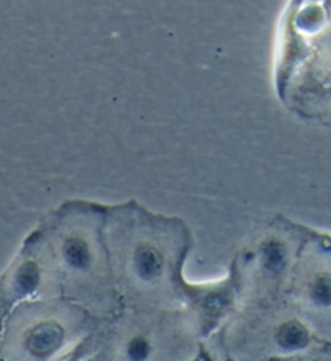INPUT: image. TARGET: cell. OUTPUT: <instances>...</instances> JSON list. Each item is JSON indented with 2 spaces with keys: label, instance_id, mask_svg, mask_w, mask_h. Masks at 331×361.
I'll list each match as a JSON object with an SVG mask.
<instances>
[{
  "label": "cell",
  "instance_id": "1",
  "mask_svg": "<svg viewBox=\"0 0 331 361\" xmlns=\"http://www.w3.org/2000/svg\"><path fill=\"white\" fill-rule=\"evenodd\" d=\"M64 338V331L55 323H42L31 331L26 338V347L37 357H46L57 350Z\"/></svg>",
  "mask_w": 331,
  "mask_h": 361
},
{
  "label": "cell",
  "instance_id": "2",
  "mask_svg": "<svg viewBox=\"0 0 331 361\" xmlns=\"http://www.w3.org/2000/svg\"><path fill=\"white\" fill-rule=\"evenodd\" d=\"M134 271L144 281H152L159 278L164 269V258L155 247L141 245L134 252Z\"/></svg>",
  "mask_w": 331,
  "mask_h": 361
},
{
  "label": "cell",
  "instance_id": "3",
  "mask_svg": "<svg viewBox=\"0 0 331 361\" xmlns=\"http://www.w3.org/2000/svg\"><path fill=\"white\" fill-rule=\"evenodd\" d=\"M64 259L70 268L86 269L92 262V252L80 237H71L64 244Z\"/></svg>",
  "mask_w": 331,
  "mask_h": 361
},
{
  "label": "cell",
  "instance_id": "4",
  "mask_svg": "<svg viewBox=\"0 0 331 361\" xmlns=\"http://www.w3.org/2000/svg\"><path fill=\"white\" fill-rule=\"evenodd\" d=\"M278 343L284 350H299L308 343V334L299 323H286L278 331Z\"/></svg>",
  "mask_w": 331,
  "mask_h": 361
},
{
  "label": "cell",
  "instance_id": "5",
  "mask_svg": "<svg viewBox=\"0 0 331 361\" xmlns=\"http://www.w3.org/2000/svg\"><path fill=\"white\" fill-rule=\"evenodd\" d=\"M286 262V250L278 240H268L263 245V264L270 273H278L284 267Z\"/></svg>",
  "mask_w": 331,
  "mask_h": 361
},
{
  "label": "cell",
  "instance_id": "6",
  "mask_svg": "<svg viewBox=\"0 0 331 361\" xmlns=\"http://www.w3.org/2000/svg\"><path fill=\"white\" fill-rule=\"evenodd\" d=\"M39 282V271L32 263H25L23 267L20 268L18 273H16L15 278V286L18 287L20 292H31Z\"/></svg>",
  "mask_w": 331,
  "mask_h": 361
},
{
  "label": "cell",
  "instance_id": "7",
  "mask_svg": "<svg viewBox=\"0 0 331 361\" xmlns=\"http://www.w3.org/2000/svg\"><path fill=\"white\" fill-rule=\"evenodd\" d=\"M311 297L317 305L328 307L330 305V279L327 274L318 276L311 287Z\"/></svg>",
  "mask_w": 331,
  "mask_h": 361
},
{
  "label": "cell",
  "instance_id": "8",
  "mask_svg": "<svg viewBox=\"0 0 331 361\" xmlns=\"http://www.w3.org/2000/svg\"><path fill=\"white\" fill-rule=\"evenodd\" d=\"M150 345L148 338L144 337H133L128 343V357L131 360H145L149 358Z\"/></svg>",
  "mask_w": 331,
  "mask_h": 361
}]
</instances>
